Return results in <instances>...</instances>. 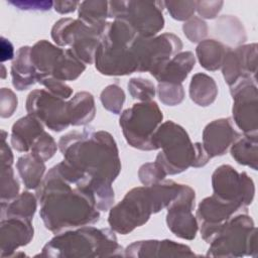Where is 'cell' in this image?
<instances>
[{
    "label": "cell",
    "mask_w": 258,
    "mask_h": 258,
    "mask_svg": "<svg viewBox=\"0 0 258 258\" xmlns=\"http://www.w3.org/2000/svg\"><path fill=\"white\" fill-rule=\"evenodd\" d=\"M63 50L64 48L56 46L45 39L37 41L31 47L30 56L37 74L36 83L39 78L51 77Z\"/></svg>",
    "instance_id": "22"
},
{
    "label": "cell",
    "mask_w": 258,
    "mask_h": 258,
    "mask_svg": "<svg viewBox=\"0 0 258 258\" xmlns=\"http://www.w3.org/2000/svg\"><path fill=\"white\" fill-rule=\"evenodd\" d=\"M196 194L195 190L183 184L180 192L167 207L166 224L168 229L178 238L192 240L199 230L197 218L194 216Z\"/></svg>",
    "instance_id": "16"
},
{
    "label": "cell",
    "mask_w": 258,
    "mask_h": 258,
    "mask_svg": "<svg viewBox=\"0 0 258 258\" xmlns=\"http://www.w3.org/2000/svg\"><path fill=\"white\" fill-rule=\"evenodd\" d=\"M17 97L13 91L2 88L0 92V115L2 118L11 117L17 108Z\"/></svg>",
    "instance_id": "42"
},
{
    "label": "cell",
    "mask_w": 258,
    "mask_h": 258,
    "mask_svg": "<svg viewBox=\"0 0 258 258\" xmlns=\"http://www.w3.org/2000/svg\"><path fill=\"white\" fill-rule=\"evenodd\" d=\"M32 220L20 217H6L0 223L1 257L13 255L19 247L27 245L33 238Z\"/></svg>",
    "instance_id": "18"
},
{
    "label": "cell",
    "mask_w": 258,
    "mask_h": 258,
    "mask_svg": "<svg viewBox=\"0 0 258 258\" xmlns=\"http://www.w3.org/2000/svg\"><path fill=\"white\" fill-rule=\"evenodd\" d=\"M1 69H2V75H1V78H2V79H5L6 75H5V67H4V64H1Z\"/></svg>",
    "instance_id": "48"
},
{
    "label": "cell",
    "mask_w": 258,
    "mask_h": 258,
    "mask_svg": "<svg viewBox=\"0 0 258 258\" xmlns=\"http://www.w3.org/2000/svg\"><path fill=\"white\" fill-rule=\"evenodd\" d=\"M242 212H248L247 207L224 201L215 195L204 199L199 205L196 216L202 238L207 243H211L221 228L232 217Z\"/></svg>",
    "instance_id": "15"
},
{
    "label": "cell",
    "mask_w": 258,
    "mask_h": 258,
    "mask_svg": "<svg viewBox=\"0 0 258 258\" xmlns=\"http://www.w3.org/2000/svg\"><path fill=\"white\" fill-rule=\"evenodd\" d=\"M43 132V124L34 116L27 114L13 124L11 130V146L19 152H28L34 141Z\"/></svg>",
    "instance_id": "21"
},
{
    "label": "cell",
    "mask_w": 258,
    "mask_h": 258,
    "mask_svg": "<svg viewBox=\"0 0 258 258\" xmlns=\"http://www.w3.org/2000/svg\"><path fill=\"white\" fill-rule=\"evenodd\" d=\"M247 255L252 257L257 256V228L256 227L253 229L248 241Z\"/></svg>",
    "instance_id": "47"
},
{
    "label": "cell",
    "mask_w": 258,
    "mask_h": 258,
    "mask_svg": "<svg viewBox=\"0 0 258 258\" xmlns=\"http://www.w3.org/2000/svg\"><path fill=\"white\" fill-rule=\"evenodd\" d=\"M216 26L224 37L235 44H241L247 39L242 22L235 16L224 15L220 17Z\"/></svg>",
    "instance_id": "32"
},
{
    "label": "cell",
    "mask_w": 258,
    "mask_h": 258,
    "mask_svg": "<svg viewBox=\"0 0 258 258\" xmlns=\"http://www.w3.org/2000/svg\"><path fill=\"white\" fill-rule=\"evenodd\" d=\"M232 157L242 165L253 170L258 168V138L257 136L240 135L231 145Z\"/></svg>",
    "instance_id": "29"
},
{
    "label": "cell",
    "mask_w": 258,
    "mask_h": 258,
    "mask_svg": "<svg viewBox=\"0 0 258 258\" xmlns=\"http://www.w3.org/2000/svg\"><path fill=\"white\" fill-rule=\"evenodd\" d=\"M154 149H161L155 161L168 175L183 172L194 165L197 146L187 132L173 121H166L158 127L152 138Z\"/></svg>",
    "instance_id": "5"
},
{
    "label": "cell",
    "mask_w": 258,
    "mask_h": 258,
    "mask_svg": "<svg viewBox=\"0 0 258 258\" xmlns=\"http://www.w3.org/2000/svg\"><path fill=\"white\" fill-rule=\"evenodd\" d=\"M39 215L54 234L90 226L100 219L91 179L62 160L43 177L36 188Z\"/></svg>",
    "instance_id": "1"
},
{
    "label": "cell",
    "mask_w": 258,
    "mask_h": 258,
    "mask_svg": "<svg viewBox=\"0 0 258 258\" xmlns=\"http://www.w3.org/2000/svg\"><path fill=\"white\" fill-rule=\"evenodd\" d=\"M137 58V72H149L154 78L168 60L181 51L182 42L173 33H162L145 38L138 36L133 43Z\"/></svg>",
    "instance_id": "10"
},
{
    "label": "cell",
    "mask_w": 258,
    "mask_h": 258,
    "mask_svg": "<svg viewBox=\"0 0 258 258\" xmlns=\"http://www.w3.org/2000/svg\"><path fill=\"white\" fill-rule=\"evenodd\" d=\"M166 175L164 169L156 161L144 163L138 170V177L143 185L156 184L162 181Z\"/></svg>",
    "instance_id": "39"
},
{
    "label": "cell",
    "mask_w": 258,
    "mask_h": 258,
    "mask_svg": "<svg viewBox=\"0 0 258 258\" xmlns=\"http://www.w3.org/2000/svg\"><path fill=\"white\" fill-rule=\"evenodd\" d=\"M58 148L63 160L91 179L99 211H108L114 203L112 182L121 171L119 150L113 136L104 130L85 128L62 135Z\"/></svg>",
    "instance_id": "2"
},
{
    "label": "cell",
    "mask_w": 258,
    "mask_h": 258,
    "mask_svg": "<svg viewBox=\"0 0 258 258\" xmlns=\"http://www.w3.org/2000/svg\"><path fill=\"white\" fill-rule=\"evenodd\" d=\"M124 256L129 257H188L195 256L191 249L171 240H144L130 244Z\"/></svg>",
    "instance_id": "20"
},
{
    "label": "cell",
    "mask_w": 258,
    "mask_h": 258,
    "mask_svg": "<svg viewBox=\"0 0 258 258\" xmlns=\"http://www.w3.org/2000/svg\"><path fill=\"white\" fill-rule=\"evenodd\" d=\"M163 1H109V18L123 20L141 37L156 36L164 27Z\"/></svg>",
    "instance_id": "9"
},
{
    "label": "cell",
    "mask_w": 258,
    "mask_h": 258,
    "mask_svg": "<svg viewBox=\"0 0 258 258\" xmlns=\"http://www.w3.org/2000/svg\"><path fill=\"white\" fill-rule=\"evenodd\" d=\"M158 98L166 106H175L184 99V90L181 84L158 83Z\"/></svg>",
    "instance_id": "37"
},
{
    "label": "cell",
    "mask_w": 258,
    "mask_h": 258,
    "mask_svg": "<svg viewBox=\"0 0 258 258\" xmlns=\"http://www.w3.org/2000/svg\"><path fill=\"white\" fill-rule=\"evenodd\" d=\"M223 5V1H197L196 11L199 13L202 19H213L217 17Z\"/></svg>",
    "instance_id": "43"
},
{
    "label": "cell",
    "mask_w": 258,
    "mask_h": 258,
    "mask_svg": "<svg viewBox=\"0 0 258 258\" xmlns=\"http://www.w3.org/2000/svg\"><path fill=\"white\" fill-rule=\"evenodd\" d=\"M233 121L244 135L257 136L258 94L256 79H245L230 87Z\"/></svg>",
    "instance_id": "13"
},
{
    "label": "cell",
    "mask_w": 258,
    "mask_h": 258,
    "mask_svg": "<svg viewBox=\"0 0 258 258\" xmlns=\"http://www.w3.org/2000/svg\"><path fill=\"white\" fill-rule=\"evenodd\" d=\"M29 46H21L11 64V78L14 88L24 91L36 83V70L32 63Z\"/></svg>",
    "instance_id": "23"
},
{
    "label": "cell",
    "mask_w": 258,
    "mask_h": 258,
    "mask_svg": "<svg viewBox=\"0 0 258 258\" xmlns=\"http://www.w3.org/2000/svg\"><path fill=\"white\" fill-rule=\"evenodd\" d=\"M19 189L12 165H1V203L12 201L19 195Z\"/></svg>",
    "instance_id": "34"
},
{
    "label": "cell",
    "mask_w": 258,
    "mask_h": 258,
    "mask_svg": "<svg viewBox=\"0 0 258 258\" xmlns=\"http://www.w3.org/2000/svg\"><path fill=\"white\" fill-rule=\"evenodd\" d=\"M138 36L123 20L108 22L96 50V69L105 76H127L137 72L133 43Z\"/></svg>",
    "instance_id": "4"
},
{
    "label": "cell",
    "mask_w": 258,
    "mask_h": 258,
    "mask_svg": "<svg viewBox=\"0 0 258 258\" xmlns=\"http://www.w3.org/2000/svg\"><path fill=\"white\" fill-rule=\"evenodd\" d=\"M37 83L42 85L53 96L62 100L69 99L73 94V89L64 82L56 80L52 77H42L37 80Z\"/></svg>",
    "instance_id": "41"
},
{
    "label": "cell",
    "mask_w": 258,
    "mask_h": 258,
    "mask_svg": "<svg viewBox=\"0 0 258 258\" xmlns=\"http://www.w3.org/2000/svg\"><path fill=\"white\" fill-rule=\"evenodd\" d=\"M79 19L91 26H103L109 18V1L89 0L79 5Z\"/></svg>",
    "instance_id": "31"
},
{
    "label": "cell",
    "mask_w": 258,
    "mask_h": 258,
    "mask_svg": "<svg viewBox=\"0 0 258 258\" xmlns=\"http://www.w3.org/2000/svg\"><path fill=\"white\" fill-rule=\"evenodd\" d=\"M231 118H221L209 123L203 131V146L210 158L224 155L240 136Z\"/></svg>",
    "instance_id": "19"
},
{
    "label": "cell",
    "mask_w": 258,
    "mask_h": 258,
    "mask_svg": "<svg viewBox=\"0 0 258 258\" xmlns=\"http://www.w3.org/2000/svg\"><path fill=\"white\" fill-rule=\"evenodd\" d=\"M225 82L229 87L245 79H256L257 44L239 45L229 48L221 67Z\"/></svg>",
    "instance_id": "17"
},
{
    "label": "cell",
    "mask_w": 258,
    "mask_h": 258,
    "mask_svg": "<svg viewBox=\"0 0 258 258\" xmlns=\"http://www.w3.org/2000/svg\"><path fill=\"white\" fill-rule=\"evenodd\" d=\"M215 196L227 201L248 207L254 199L255 185L252 178L245 172L239 173L233 166L223 164L216 168L212 175Z\"/></svg>",
    "instance_id": "12"
},
{
    "label": "cell",
    "mask_w": 258,
    "mask_h": 258,
    "mask_svg": "<svg viewBox=\"0 0 258 258\" xmlns=\"http://www.w3.org/2000/svg\"><path fill=\"white\" fill-rule=\"evenodd\" d=\"M127 86L131 97L140 102H150L155 96V87L147 79L132 78Z\"/></svg>",
    "instance_id": "35"
},
{
    "label": "cell",
    "mask_w": 258,
    "mask_h": 258,
    "mask_svg": "<svg viewBox=\"0 0 258 258\" xmlns=\"http://www.w3.org/2000/svg\"><path fill=\"white\" fill-rule=\"evenodd\" d=\"M229 48L219 40L205 39L198 44L196 53L201 66L207 71L214 72L221 69Z\"/></svg>",
    "instance_id": "26"
},
{
    "label": "cell",
    "mask_w": 258,
    "mask_h": 258,
    "mask_svg": "<svg viewBox=\"0 0 258 258\" xmlns=\"http://www.w3.org/2000/svg\"><path fill=\"white\" fill-rule=\"evenodd\" d=\"M182 30L190 42H201L208 34V25L201 17L192 16L183 23Z\"/></svg>",
    "instance_id": "40"
},
{
    "label": "cell",
    "mask_w": 258,
    "mask_h": 258,
    "mask_svg": "<svg viewBox=\"0 0 258 258\" xmlns=\"http://www.w3.org/2000/svg\"><path fill=\"white\" fill-rule=\"evenodd\" d=\"M218 96V86L215 80L204 73L192 76L189 84V97L197 105L207 107L213 104Z\"/></svg>",
    "instance_id": "28"
},
{
    "label": "cell",
    "mask_w": 258,
    "mask_h": 258,
    "mask_svg": "<svg viewBox=\"0 0 258 258\" xmlns=\"http://www.w3.org/2000/svg\"><path fill=\"white\" fill-rule=\"evenodd\" d=\"M9 4L20 10L46 11L53 6L51 1H9Z\"/></svg>",
    "instance_id": "44"
},
{
    "label": "cell",
    "mask_w": 258,
    "mask_h": 258,
    "mask_svg": "<svg viewBox=\"0 0 258 258\" xmlns=\"http://www.w3.org/2000/svg\"><path fill=\"white\" fill-rule=\"evenodd\" d=\"M100 100L107 111L114 114H120L125 102V93L120 86L112 84L102 91Z\"/></svg>",
    "instance_id": "33"
},
{
    "label": "cell",
    "mask_w": 258,
    "mask_h": 258,
    "mask_svg": "<svg viewBox=\"0 0 258 258\" xmlns=\"http://www.w3.org/2000/svg\"><path fill=\"white\" fill-rule=\"evenodd\" d=\"M122 247L112 229L84 226L64 231L47 242L40 256L45 257H104L119 256Z\"/></svg>",
    "instance_id": "3"
},
{
    "label": "cell",
    "mask_w": 258,
    "mask_h": 258,
    "mask_svg": "<svg viewBox=\"0 0 258 258\" xmlns=\"http://www.w3.org/2000/svg\"><path fill=\"white\" fill-rule=\"evenodd\" d=\"M196 64V56L191 51H180L171 57L156 75L158 83L181 84Z\"/></svg>",
    "instance_id": "24"
},
{
    "label": "cell",
    "mask_w": 258,
    "mask_h": 258,
    "mask_svg": "<svg viewBox=\"0 0 258 258\" xmlns=\"http://www.w3.org/2000/svg\"><path fill=\"white\" fill-rule=\"evenodd\" d=\"M80 3L79 1H55L53 2V9L59 14H68L79 8Z\"/></svg>",
    "instance_id": "45"
},
{
    "label": "cell",
    "mask_w": 258,
    "mask_h": 258,
    "mask_svg": "<svg viewBox=\"0 0 258 258\" xmlns=\"http://www.w3.org/2000/svg\"><path fill=\"white\" fill-rule=\"evenodd\" d=\"M14 48L12 43L4 38L1 37V61H5V60H9L14 58Z\"/></svg>",
    "instance_id": "46"
},
{
    "label": "cell",
    "mask_w": 258,
    "mask_h": 258,
    "mask_svg": "<svg viewBox=\"0 0 258 258\" xmlns=\"http://www.w3.org/2000/svg\"><path fill=\"white\" fill-rule=\"evenodd\" d=\"M255 228L248 212L232 217L210 243L207 256L242 257L247 255L248 241Z\"/></svg>",
    "instance_id": "11"
},
{
    "label": "cell",
    "mask_w": 258,
    "mask_h": 258,
    "mask_svg": "<svg viewBox=\"0 0 258 258\" xmlns=\"http://www.w3.org/2000/svg\"><path fill=\"white\" fill-rule=\"evenodd\" d=\"M163 119L154 101L140 102L121 113L119 124L127 143L140 150H155L152 138Z\"/></svg>",
    "instance_id": "8"
},
{
    "label": "cell",
    "mask_w": 258,
    "mask_h": 258,
    "mask_svg": "<svg viewBox=\"0 0 258 258\" xmlns=\"http://www.w3.org/2000/svg\"><path fill=\"white\" fill-rule=\"evenodd\" d=\"M70 122L73 126H83L89 124L96 115L95 100L88 92L77 93L68 102Z\"/></svg>",
    "instance_id": "25"
},
{
    "label": "cell",
    "mask_w": 258,
    "mask_h": 258,
    "mask_svg": "<svg viewBox=\"0 0 258 258\" xmlns=\"http://www.w3.org/2000/svg\"><path fill=\"white\" fill-rule=\"evenodd\" d=\"M160 211L152 185L138 186L130 189L121 202L111 207L108 223L114 232L126 235Z\"/></svg>",
    "instance_id": "6"
},
{
    "label": "cell",
    "mask_w": 258,
    "mask_h": 258,
    "mask_svg": "<svg viewBox=\"0 0 258 258\" xmlns=\"http://www.w3.org/2000/svg\"><path fill=\"white\" fill-rule=\"evenodd\" d=\"M108 22L103 26H91L79 18H61L52 26L51 38L59 47L69 46L82 62L91 64L95 60L96 50Z\"/></svg>",
    "instance_id": "7"
},
{
    "label": "cell",
    "mask_w": 258,
    "mask_h": 258,
    "mask_svg": "<svg viewBox=\"0 0 258 258\" xmlns=\"http://www.w3.org/2000/svg\"><path fill=\"white\" fill-rule=\"evenodd\" d=\"M25 108L28 114L54 132H60L71 125L68 102L53 96L45 89L30 92Z\"/></svg>",
    "instance_id": "14"
},
{
    "label": "cell",
    "mask_w": 258,
    "mask_h": 258,
    "mask_svg": "<svg viewBox=\"0 0 258 258\" xmlns=\"http://www.w3.org/2000/svg\"><path fill=\"white\" fill-rule=\"evenodd\" d=\"M197 1H163L170 16L178 21L188 20L194 16Z\"/></svg>",
    "instance_id": "38"
},
{
    "label": "cell",
    "mask_w": 258,
    "mask_h": 258,
    "mask_svg": "<svg viewBox=\"0 0 258 258\" xmlns=\"http://www.w3.org/2000/svg\"><path fill=\"white\" fill-rule=\"evenodd\" d=\"M16 168L26 188L36 189L40 185L45 172L44 161L29 152L18 158Z\"/></svg>",
    "instance_id": "27"
},
{
    "label": "cell",
    "mask_w": 258,
    "mask_h": 258,
    "mask_svg": "<svg viewBox=\"0 0 258 258\" xmlns=\"http://www.w3.org/2000/svg\"><path fill=\"white\" fill-rule=\"evenodd\" d=\"M37 208V198L29 191H23L10 202L1 203V219L20 217L32 220Z\"/></svg>",
    "instance_id": "30"
},
{
    "label": "cell",
    "mask_w": 258,
    "mask_h": 258,
    "mask_svg": "<svg viewBox=\"0 0 258 258\" xmlns=\"http://www.w3.org/2000/svg\"><path fill=\"white\" fill-rule=\"evenodd\" d=\"M57 150V144L50 134L43 132L32 144L30 153L42 161L50 159Z\"/></svg>",
    "instance_id": "36"
}]
</instances>
